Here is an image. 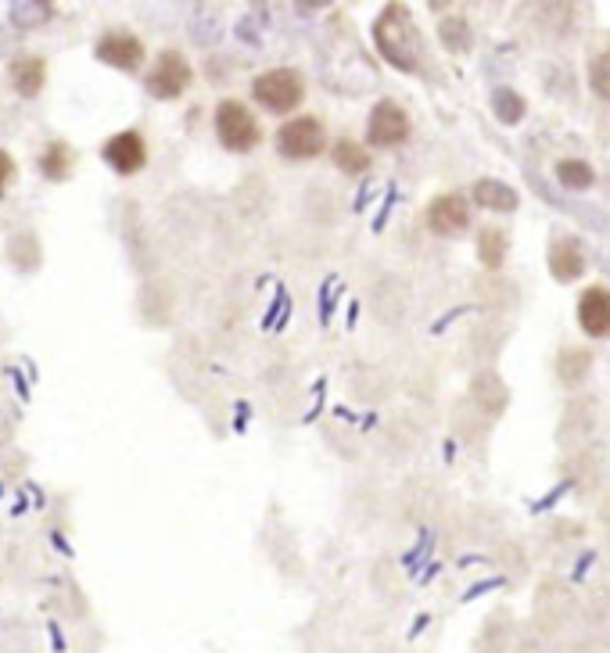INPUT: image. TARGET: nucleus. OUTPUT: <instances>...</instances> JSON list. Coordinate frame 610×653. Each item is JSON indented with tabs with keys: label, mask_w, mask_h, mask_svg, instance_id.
Masks as SVG:
<instances>
[{
	"label": "nucleus",
	"mask_w": 610,
	"mask_h": 653,
	"mask_svg": "<svg viewBox=\"0 0 610 653\" xmlns=\"http://www.w3.org/2000/svg\"><path fill=\"white\" fill-rule=\"evenodd\" d=\"M557 176H561V184L575 187V190H581V187H589V184H592V169L586 166V162H575V158L561 162V166H557Z\"/></svg>",
	"instance_id": "f3484780"
},
{
	"label": "nucleus",
	"mask_w": 610,
	"mask_h": 653,
	"mask_svg": "<svg viewBox=\"0 0 610 653\" xmlns=\"http://www.w3.org/2000/svg\"><path fill=\"white\" fill-rule=\"evenodd\" d=\"M503 255H507V237L499 234V230H481L478 237V258L488 269H499L503 266Z\"/></svg>",
	"instance_id": "dca6fc26"
},
{
	"label": "nucleus",
	"mask_w": 610,
	"mask_h": 653,
	"mask_svg": "<svg viewBox=\"0 0 610 653\" xmlns=\"http://www.w3.org/2000/svg\"><path fill=\"white\" fill-rule=\"evenodd\" d=\"M496 112H499V119L518 122V119H521V112H524V104L518 101V93L499 90V93H496Z\"/></svg>",
	"instance_id": "6ab92c4d"
},
{
	"label": "nucleus",
	"mask_w": 610,
	"mask_h": 653,
	"mask_svg": "<svg viewBox=\"0 0 610 653\" xmlns=\"http://www.w3.org/2000/svg\"><path fill=\"white\" fill-rule=\"evenodd\" d=\"M578 323L589 337H610V288H586L581 291Z\"/></svg>",
	"instance_id": "9b49d317"
},
{
	"label": "nucleus",
	"mask_w": 610,
	"mask_h": 653,
	"mask_svg": "<svg viewBox=\"0 0 610 653\" xmlns=\"http://www.w3.org/2000/svg\"><path fill=\"white\" fill-rule=\"evenodd\" d=\"M212 130H215V141H220L223 152L230 155H252L263 147V122L255 115V108L241 98H223L215 104Z\"/></svg>",
	"instance_id": "f257e3e1"
},
{
	"label": "nucleus",
	"mask_w": 610,
	"mask_h": 653,
	"mask_svg": "<svg viewBox=\"0 0 610 653\" xmlns=\"http://www.w3.org/2000/svg\"><path fill=\"white\" fill-rule=\"evenodd\" d=\"M36 169H40V176H44V180L65 184L76 173V152H73V144L62 141V137L47 141L44 147H40V155H36Z\"/></svg>",
	"instance_id": "f8f14e48"
},
{
	"label": "nucleus",
	"mask_w": 610,
	"mask_h": 653,
	"mask_svg": "<svg viewBox=\"0 0 610 653\" xmlns=\"http://www.w3.org/2000/svg\"><path fill=\"white\" fill-rule=\"evenodd\" d=\"M19 180V166H15V158H11L8 147H0V195H8L11 187H15Z\"/></svg>",
	"instance_id": "aec40b11"
},
{
	"label": "nucleus",
	"mask_w": 610,
	"mask_h": 653,
	"mask_svg": "<svg viewBox=\"0 0 610 653\" xmlns=\"http://www.w3.org/2000/svg\"><path fill=\"white\" fill-rule=\"evenodd\" d=\"M374 40L381 47L385 58L402 73H417V33L410 25V15H406L402 4L385 8V15L374 25Z\"/></svg>",
	"instance_id": "20e7f679"
},
{
	"label": "nucleus",
	"mask_w": 610,
	"mask_h": 653,
	"mask_svg": "<svg viewBox=\"0 0 610 653\" xmlns=\"http://www.w3.org/2000/svg\"><path fill=\"white\" fill-rule=\"evenodd\" d=\"M428 226H431V234H439V237L464 234V230L470 226V206H467V198L456 195V190H450V195H439L428 206Z\"/></svg>",
	"instance_id": "9d476101"
},
{
	"label": "nucleus",
	"mask_w": 610,
	"mask_h": 653,
	"mask_svg": "<svg viewBox=\"0 0 610 653\" xmlns=\"http://www.w3.org/2000/svg\"><path fill=\"white\" fill-rule=\"evenodd\" d=\"M474 201H478L481 209H492V212H510L518 209V195L499 184V180H478L474 184Z\"/></svg>",
	"instance_id": "2eb2a0df"
},
{
	"label": "nucleus",
	"mask_w": 610,
	"mask_h": 653,
	"mask_svg": "<svg viewBox=\"0 0 610 653\" xmlns=\"http://www.w3.org/2000/svg\"><path fill=\"white\" fill-rule=\"evenodd\" d=\"M274 144L284 162H313L328 152V126L320 115H291L277 130Z\"/></svg>",
	"instance_id": "39448f33"
},
{
	"label": "nucleus",
	"mask_w": 610,
	"mask_h": 653,
	"mask_svg": "<svg viewBox=\"0 0 610 653\" xmlns=\"http://www.w3.org/2000/svg\"><path fill=\"white\" fill-rule=\"evenodd\" d=\"M101 158L115 176H137L147 169L152 152H147V141L141 130H119L101 144Z\"/></svg>",
	"instance_id": "6e6552de"
},
{
	"label": "nucleus",
	"mask_w": 610,
	"mask_h": 653,
	"mask_svg": "<svg viewBox=\"0 0 610 653\" xmlns=\"http://www.w3.org/2000/svg\"><path fill=\"white\" fill-rule=\"evenodd\" d=\"M93 58H98L101 65H108V69L133 76V73L144 69L147 47L133 30H104L98 36V44H93Z\"/></svg>",
	"instance_id": "0eeeda50"
},
{
	"label": "nucleus",
	"mask_w": 610,
	"mask_h": 653,
	"mask_svg": "<svg viewBox=\"0 0 610 653\" xmlns=\"http://www.w3.org/2000/svg\"><path fill=\"white\" fill-rule=\"evenodd\" d=\"M589 87L600 93L603 101H610V51H603L600 58L592 62V69H589Z\"/></svg>",
	"instance_id": "a211bd4d"
},
{
	"label": "nucleus",
	"mask_w": 610,
	"mask_h": 653,
	"mask_svg": "<svg viewBox=\"0 0 610 653\" xmlns=\"http://www.w3.org/2000/svg\"><path fill=\"white\" fill-rule=\"evenodd\" d=\"M331 162H334V166L342 169L345 176H363V173H370L374 155H370V147L359 144V141L337 137V141L331 144Z\"/></svg>",
	"instance_id": "ddd939ff"
},
{
	"label": "nucleus",
	"mask_w": 610,
	"mask_h": 653,
	"mask_svg": "<svg viewBox=\"0 0 610 653\" xmlns=\"http://www.w3.org/2000/svg\"><path fill=\"white\" fill-rule=\"evenodd\" d=\"M413 133V119L402 104L396 101H377L370 108V119H366V144L377 147V152H391V147H402Z\"/></svg>",
	"instance_id": "423d86ee"
},
{
	"label": "nucleus",
	"mask_w": 610,
	"mask_h": 653,
	"mask_svg": "<svg viewBox=\"0 0 610 653\" xmlns=\"http://www.w3.org/2000/svg\"><path fill=\"white\" fill-rule=\"evenodd\" d=\"M550 269H553V277H557V280H575L581 269H586V258H581L578 241L564 237V241L553 244V248H550Z\"/></svg>",
	"instance_id": "4468645a"
},
{
	"label": "nucleus",
	"mask_w": 610,
	"mask_h": 653,
	"mask_svg": "<svg viewBox=\"0 0 610 653\" xmlns=\"http://www.w3.org/2000/svg\"><path fill=\"white\" fill-rule=\"evenodd\" d=\"M8 84L22 101H36L47 87V58L44 54L22 51L8 62Z\"/></svg>",
	"instance_id": "1a4fd4ad"
},
{
	"label": "nucleus",
	"mask_w": 610,
	"mask_h": 653,
	"mask_svg": "<svg viewBox=\"0 0 610 653\" xmlns=\"http://www.w3.org/2000/svg\"><path fill=\"white\" fill-rule=\"evenodd\" d=\"M195 87V65L184 51L166 47L155 54V62L144 73V90L155 101H180L187 90Z\"/></svg>",
	"instance_id": "7ed1b4c3"
},
{
	"label": "nucleus",
	"mask_w": 610,
	"mask_h": 653,
	"mask_svg": "<svg viewBox=\"0 0 610 653\" xmlns=\"http://www.w3.org/2000/svg\"><path fill=\"white\" fill-rule=\"evenodd\" d=\"M252 101L269 115H295L306 104V76L291 65H277L252 79Z\"/></svg>",
	"instance_id": "f03ea898"
}]
</instances>
